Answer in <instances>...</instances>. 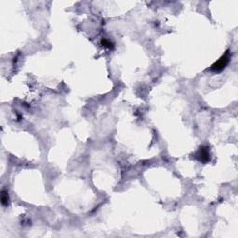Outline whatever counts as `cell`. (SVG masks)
<instances>
[{"label":"cell","instance_id":"1","mask_svg":"<svg viewBox=\"0 0 238 238\" xmlns=\"http://www.w3.org/2000/svg\"><path fill=\"white\" fill-rule=\"evenodd\" d=\"M230 59H231L230 50H227V51L224 53V55H222V56L221 57V59H220L218 62H216L211 66L210 70L213 71V72H216V73L221 72V71L228 65V63H229V62H230Z\"/></svg>","mask_w":238,"mask_h":238},{"label":"cell","instance_id":"2","mask_svg":"<svg viewBox=\"0 0 238 238\" xmlns=\"http://www.w3.org/2000/svg\"><path fill=\"white\" fill-rule=\"evenodd\" d=\"M198 159L199 161L206 163L210 160V155H209V150L207 147H201L198 152Z\"/></svg>","mask_w":238,"mask_h":238},{"label":"cell","instance_id":"3","mask_svg":"<svg viewBox=\"0 0 238 238\" xmlns=\"http://www.w3.org/2000/svg\"><path fill=\"white\" fill-rule=\"evenodd\" d=\"M8 202V195L7 192L5 191H2V194H1V203L3 206H6Z\"/></svg>","mask_w":238,"mask_h":238},{"label":"cell","instance_id":"4","mask_svg":"<svg viewBox=\"0 0 238 238\" xmlns=\"http://www.w3.org/2000/svg\"><path fill=\"white\" fill-rule=\"evenodd\" d=\"M102 45L105 47H109V48H113L114 46H113V43H111L109 40L107 39H102Z\"/></svg>","mask_w":238,"mask_h":238}]
</instances>
